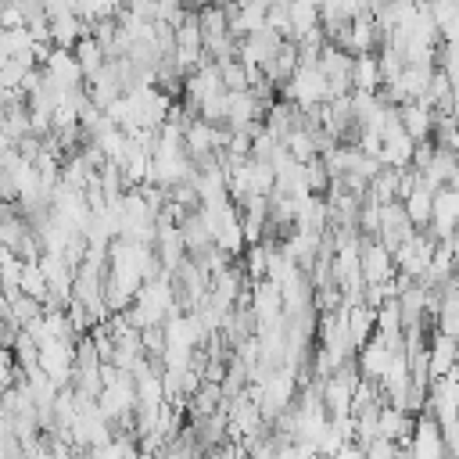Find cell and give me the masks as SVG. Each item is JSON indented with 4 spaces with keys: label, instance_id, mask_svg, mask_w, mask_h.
Returning <instances> with one entry per match:
<instances>
[{
    "label": "cell",
    "instance_id": "cell-1",
    "mask_svg": "<svg viewBox=\"0 0 459 459\" xmlns=\"http://www.w3.org/2000/svg\"><path fill=\"white\" fill-rule=\"evenodd\" d=\"M280 93H283V100L298 104L301 111H312V108H323L330 100V79L323 75L319 65H301L290 75V82L280 86Z\"/></svg>",
    "mask_w": 459,
    "mask_h": 459
},
{
    "label": "cell",
    "instance_id": "cell-2",
    "mask_svg": "<svg viewBox=\"0 0 459 459\" xmlns=\"http://www.w3.org/2000/svg\"><path fill=\"white\" fill-rule=\"evenodd\" d=\"M437 244H441V240H437L430 230H416V233L394 251V265H398V273L420 283V280L430 273V262H434Z\"/></svg>",
    "mask_w": 459,
    "mask_h": 459
},
{
    "label": "cell",
    "instance_id": "cell-3",
    "mask_svg": "<svg viewBox=\"0 0 459 459\" xmlns=\"http://www.w3.org/2000/svg\"><path fill=\"white\" fill-rule=\"evenodd\" d=\"M39 369L57 384V387H72L75 377V341H54L39 348Z\"/></svg>",
    "mask_w": 459,
    "mask_h": 459
},
{
    "label": "cell",
    "instance_id": "cell-4",
    "mask_svg": "<svg viewBox=\"0 0 459 459\" xmlns=\"http://www.w3.org/2000/svg\"><path fill=\"white\" fill-rule=\"evenodd\" d=\"M409 455L412 459H452L445 445V430L434 416H416V430L409 437Z\"/></svg>",
    "mask_w": 459,
    "mask_h": 459
},
{
    "label": "cell",
    "instance_id": "cell-5",
    "mask_svg": "<svg viewBox=\"0 0 459 459\" xmlns=\"http://www.w3.org/2000/svg\"><path fill=\"white\" fill-rule=\"evenodd\" d=\"M412 233H416V226H412L405 204H402V201H387V204L380 208V230H377V240H380L387 251H398Z\"/></svg>",
    "mask_w": 459,
    "mask_h": 459
},
{
    "label": "cell",
    "instance_id": "cell-6",
    "mask_svg": "<svg viewBox=\"0 0 459 459\" xmlns=\"http://www.w3.org/2000/svg\"><path fill=\"white\" fill-rule=\"evenodd\" d=\"M420 416H434L441 427L459 420V380L452 377H437L430 380V394H427V409Z\"/></svg>",
    "mask_w": 459,
    "mask_h": 459
},
{
    "label": "cell",
    "instance_id": "cell-7",
    "mask_svg": "<svg viewBox=\"0 0 459 459\" xmlns=\"http://www.w3.org/2000/svg\"><path fill=\"white\" fill-rule=\"evenodd\" d=\"M394 276H398L394 251H387L377 237H366L362 240V280L366 283H387Z\"/></svg>",
    "mask_w": 459,
    "mask_h": 459
},
{
    "label": "cell",
    "instance_id": "cell-8",
    "mask_svg": "<svg viewBox=\"0 0 459 459\" xmlns=\"http://www.w3.org/2000/svg\"><path fill=\"white\" fill-rule=\"evenodd\" d=\"M251 308H255V316H258V330L280 323V319L287 316L283 290H280L273 280H258V283H251Z\"/></svg>",
    "mask_w": 459,
    "mask_h": 459
},
{
    "label": "cell",
    "instance_id": "cell-9",
    "mask_svg": "<svg viewBox=\"0 0 459 459\" xmlns=\"http://www.w3.org/2000/svg\"><path fill=\"white\" fill-rule=\"evenodd\" d=\"M283 43H287V39H283L276 29L265 25V29H258V32H251L247 39H240L237 57H240L244 65H262V68H265V65L276 57V50H280Z\"/></svg>",
    "mask_w": 459,
    "mask_h": 459
},
{
    "label": "cell",
    "instance_id": "cell-10",
    "mask_svg": "<svg viewBox=\"0 0 459 459\" xmlns=\"http://www.w3.org/2000/svg\"><path fill=\"white\" fill-rule=\"evenodd\" d=\"M43 72H47V79H50L57 90H79L82 79H86V72H82L75 50H57V47H54V54L47 57Z\"/></svg>",
    "mask_w": 459,
    "mask_h": 459
},
{
    "label": "cell",
    "instance_id": "cell-11",
    "mask_svg": "<svg viewBox=\"0 0 459 459\" xmlns=\"http://www.w3.org/2000/svg\"><path fill=\"white\" fill-rule=\"evenodd\" d=\"M86 82H90V86H86V90H90V100H93L97 108H104V111H108L115 100H122V97H126V82H122V75H118V65H115V61H108V65H104L97 75H90Z\"/></svg>",
    "mask_w": 459,
    "mask_h": 459
},
{
    "label": "cell",
    "instance_id": "cell-12",
    "mask_svg": "<svg viewBox=\"0 0 459 459\" xmlns=\"http://www.w3.org/2000/svg\"><path fill=\"white\" fill-rule=\"evenodd\" d=\"M377 43H384V29L377 25L373 14H355L351 18V29H348V39H344V50L348 54H377Z\"/></svg>",
    "mask_w": 459,
    "mask_h": 459
},
{
    "label": "cell",
    "instance_id": "cell-13",
    "mask_svg": "<svg viewBox=\"0 0 459 459\" xmlns=\"http://www.w3.org/2000/svg\"><path fill=\"white\" fill-rule=\"evenodd\" d=\"M265 111H269V104H262L255 90L230 93V118H226V126L230 129H247L255 122H265Z\"/></svg>",
    "mask_w": 459,
    "mask_h": 459
},
{
    "label": "cell",
    "instance_id": "cell-14",
    "mask_svg": "<svg viewBox=\"0 0 459 459\" xmlns=\"http://www.w3.org/2000/svg\"><path fill=\"white\" fill-rule=\"evenodd\" d=\"M394 355H398V351H391V348H387V344H384V341H380V337L373 333V341H369L366 348H359V355H355V362H359V373H362V380H373V384H380Z\"/></svg>",
    "mask_w": 459,
    "mask_h": 459
},
{
    "label": "cell",
    "instance_id": "cell-15",
    "mask_svg": "<svg viewBox=\"0 0 459 459\" xmlns=\"http://www.w3.org/2000/svg\"><path fill=\"white\" fill-rule=\"evenodd\" d=\"M427 359H430V380L448 377V373L459 366V341H452L448 333L434 330V337H430V344H427Z\"/></svg>",
    "mask_w": 459,
    "mask_h": 459
},
{
    "label": "cell",
    "instance_id": "cell-16",
    "mask_svg": "<svg viewBox=\"0 0 459 459\" xmlns=\"http://www.w3.org/2000/svg\"><path fill=\"white\" fill-rule=\"evenodd\" d=\"M377 430H380V437L398 441L402 448H409V437H412V430H416V416L405 412V409L384 405V409H380V423H377Z\"/></svg>",
    "mask_w": 459,
    "mask_h": 459
},
{
    "label": "cell",
    "instance_id": "cell-17",
    "mask_svg": "<svg viewBox=\"0 0 459 459\" xmlns=\"http://www.w3.org/2000/svg\"><path fill=\"white\" fill-rule=\"evenodd\" d=\"M398 115H402L405 133H409L416 143L434 140V111H430L423 100H409V104H402V108H398Z\"/></svg>",
    "mask_w": 459,
    "mask_h": 459
},
{
    "label": "cell",
    "instance_id": "cell-18",
    "mask_svg": "<svg viewBox=\"0 0 459 459\" xmlns=\"http://www.w3.org/2000/svg\"><path fill=\"white\" fill-rule=\"evenodd\" d=\"M222 402H226L222 384L204 380V384L186 398V412H190V420H204V416H215V412L222 409Z\"/></svg>",
    "mask_w": 459,
    "mask_h": 459
},
{
    "label": "cell",
    "instance_id": "cell-19",
    "mask_svg": "<svg viewBox=\"0 0 459 459\" xmlns=\"http://www.w3.org/2000/svg\"><path fill=\"white\" fill-rule=\"evenodd\" d=\"M265 4H244V7H230V32L237 36V39H247L251 32H258V29H265Z\"/></svg>",
    "mask_w": 459,
    "mask_h": 459
},
{
    "label": "cell",
    "instance_id": "cell-20",
    "mask_svg": "<svg viewBox=\"0 0 459 459\" xmlns=\"http://www.w3.org/2000/svg\"><path fill=\"white\" fill-rule=\"evenodd\" d=\"M0 57H14V61H25V65H36V39H32V32L25 25L22 29H4Z\"/></svg>",
    "mask_w": 459,
    "mask_h": 459
},
{
    "label": "cell",
    "instance_id": "cell-21",
    "mask_svg": "<svg viewBox=\"0 0 459 459\" xmlns=\"http://www.w3.org/2000/svg\"><path fill=\"white\" fill-rule=\"evenodd\" d=\"M380 86H384L380 57H377V54H359V57H355V68H351V90L380 93Z\"/></svg>",
    "mask_w": 459,
    "mask_h": 459
},
{
    "label": "cell",
    "instance_id": "cell-22",
    "mask_svg": "<svg viewBox=\"0 0 459 459\" xmlns=\"http://www.w3.org/2000/svg\"><path fill=\"white\" fill-rule=\"evenodd\" d=\"M179 230H183V240H186V251L197 258V255H204L208 247H215V240H212V230H208V222H204V215L201 212H190L183 222H179Z\"/></svg>",
    "mask_w": 459,
    "mask_h": 459
},
{
    "label": "cell",
    "instance_id": "cell-23",
    "mask_svg": "<svg viewBox=\"0 0 459 459\" xmlns=\"http://www.w3.org/2000/svg\"><path fill=\"white\" fill-rule=\"evenodd\" d=\"M434 194H437V190H430V186L420 183V186L402 201L416 230H427V226H430V219H434Z\"/></svg>",
    "mask_w": 459,
    "mask_h": 459
},
{
    "label": "cell",
    "instance_id": "cell-24",
    "mask_svg": "<svg viewBox=\"0 0 459 459\" xmlns=\"http://www.w3.org/2000/svg\"><path fill=\"white\" fill-rule=\"evenodd\" d=\"M348 330H351V344H355V351L366 348V344L373 341V333H377V312H373L369 305H355V308H348Z\"/></svg>",
    "mask_w": 459,
    "mask_h": 459
},
{
    "label": "cell",
    "instance_id": "cell-25",
    "mask_svg": "<svg viewBox=\"0 0 459 459\" xmlns=\"http://www.w3.org/2000/svg\"><path fill=\"white\" fill-rule=\"evenodd\" d=\"M434 65H405V72H402V79H398V86L405 90V97L409 100H423L427 97V90H430V82H434Z\"/></svg>",
    "mask_w": 459,
    "mask_h": 459
},
{
    "label": "cell",
    "instance_id": "cell-26",
    "mask_svg": "<svg viewBox=\"0 0 459 459\" xmlns=\"http://www.w3.org/2000/svg\"><path fill=\"white\" fill-rule=\"evenodd\" d=\"M283 147H287V154H290L294 161H301V165H308L312 158H319V140H316V133H308L305 126H298V129L283 140Z\"/></svg>",
    "mask_w": 459,
    "mask_h": 459
},
{
    "label": "cell",
    "instance_id": "cell-27",
    "mask_svg": "<svg viewBox=\"0 0 459 459\" xmlns=\"http://www.w3.org/2000/svg\"><path fill=\"white\" fill-rule=\"evenodd\" d=\"M290 4V22H294V39H301L305 32L319 29L323 18H319V4L316 0H287Z\"/></svg>",
    "mask_w": 459,
    "mask_h": 459
},
{
    "label": "cell",
    "instance_id": "cell-28",
    "mask_svg": "<svg viewBox=\"0 0 459 459\" xmlns=\"http://www.w3.org/2000/svg\"><path fill=\"white\" fill-rule=\"evenodd\" d=\"M273 247L276 244H251L247 251H244V273H247V280L251 283H258V280H265L269 276V258H273Z\"/></svg>",
    "mask_w": 459,
    "mask_h": 459
},
{
    "label": "cell",
    "instance_id": "cell-29",
    "mask_svg": "<svg viewBox=\"0 0 459 459\" xmlns=\"http://www.w3.org/2000/svg\"><path fill=\"white\" fill-rule=\"evenodd\" d=\"M75 57H79V65H82L86 79H90V75H97V72L108 65V54H104V47H100L93 36H86V39H79V43H75Z\"/></svg>",
    "mask_w": 459,
    "mask_h": 459
},
{
    "label": "cell",
    "instance_id": "cell-30",
    "mask_svg": "<svg viewBox=\"0 0 459 459\" xmlns=\"http://www.w3.org/2000/svg\"><path fill=\"white\" fill-rule=\"evenodd\" d=\"M398 172H402V169H380L377 179L369 183V194H366V197H373V201H380V204L398 201Z\"/></svg>",
    "mask_w": 459,
    "mask_h": 459
},
{
    "label": "cell",
    "instance_id": "cell-31",
    "mask_svg": "<svg viewBox=\"0 0 459 459\" xmlns=\"http://www.w3.org/2000/svg\"><path fill=\"white\" fill-rule=\"evenodd\" d=\"M22 294L36 298V301H47L50 298V283L39 269V262H25V273H22Z\"/></svg>",
    "mask_w": 459,
    "mask_h": 459
},
{
    "label": "cell",
    "instance_id": "cell-32",
    "mask_svg": "<svg viewBox=\"0 0 459 459\" xmlns=\"http://www.w3.org/2000/svg\"><path fill=\"white\" fill-rule=\"evenodd\" d=\"M219 72H222V86H226V93L251 90V75H247V65H244L240 57H233V61L219 65Z\"/></svg>",
    "mask_w": 459,
    "mask_h": 459
},
{
    "label": "cell",
    "instance_id": "cell-33",
    "mask_svg": "<svg viewBox=\"0 0 459 459\" xmlns=\"http://www.w3.org/2000/svg\"><path fill=\"white\" fill-rule=\"evenodd\" d=\"M14 362L22 366V369H32V366H39V341L29 333V330H22L18 333V341H14Z\"/></svg>",
    "mask_w": 459,
    "mask_h": 459
},
{
    "label": "cell",
    "instance_id": "cell-34",
    "mask_svg": "<svg viewBox=\"0 0 459 459\" xmlns=\"http://www.w3.org/2000/svg\"><path fill=\"white\" fill-rule=\"evenodd\" d=\"M305 176H308V190H312V194H319V197H326V194H330V186H333V176L326 172L323 158H312V161L305 165Z\"/></svg>",
    "mask_w": 459,
    "mask_h": 459
},
{
    "label": "cell",
    "instance_id": "cell-35",
    "mask_svg": "<svg viewBox=\"0 0 459 459\" xmlns=\"http://www.w3.org/2000/svg\"><path fill=\"white\" fill-rule=\"evenodd\" d=\"M165 348H169L165 326H147V330H143V355H151V359H165Z\"/></svg>",
    "mask_w": 459,
    "mask_h": 459
},
{
    "label": "cell",
    "instance_id": "cell-36",
    "mask_svg": "<svg viewBox=\"0 0 459 459\" xmlns=\"http://www.w3.org/2000/svg\"><path fill=\"white\" fill-rule=\"evenodd\" d=\"M402 445L398 441H387V437H377L373 445H366V459H398Z\"/></svg>",
    "mask_w": 459,
    "mask_h": 459
},
{
    "label": "cell",
    "instance_id": "cell-37",
    "mask_svg": "<svg viewBox=\"0 0 459 459\" xmlns=\"http://www.w3.org/2000/svg\"><path fill=\"white\" fill-rule=\"evenodd\" d=\"M441 430H445V445H448V455H452V459H459V420H455V423H445Z\"/></svg>",
    "mask_w": 459,
    "mask_h": 459
},
{
    "label": "cell",
    "instance_id": "cell-38",
    "mask_svg": "<svg viewBox=\"0 0 459 459\" xmlns=\"http://www.w3.org/2000/svg\"><path fill=\"white\" fill-rule=\"evenodd\" d=\"M330 459H366V448L362 445H355V441H348L337 455H330Z\"/></svg>",
    "mask_w": 459,
    "mask_h": 459
},
{
    "label": "cell",
    "instance_id": "cell-39",
    "mask_svg": "<svg viewBox=\"0 0 459 459\" xmlns=\"http://www.w3.org/2000/svg\"><path fill=\"white\" fill-rule=\"evenodd\" d=\"M448 244H452V251H455V262H459V226H455V233L448 237Z\"/></svg>",
    "mask_w": 459,
    "mask_h": 459
},
{
    "label": "cell",
    "instance_id": "cell-40",
    "mask_svg": "<svg viewBox=\"0 0 459 459\" xmlns=\"http://www.w3.org/2000/svg\"><path fill=\"white\" fill-rule=\"evenodd\" d=\"M244 4H255V0H233V7H244Z\"/></svg>",
    "mask_w": 459,
    "mask_h": 459
},
{
    "label": "cell",
    "instance_id": "cell-41",
    "mask_svg": "<svg viewBox=\"0 0 459 459\" xmlns=\"http://www.w3.org/2000/svg\"><path fill=\"white\" fill-rule=\"evenodd\" d=\"M398 459H412V455H409V448H402V452H398Z\"/></svg>",
    "mask_w": 459,
    "mask_h": 459
},
{
    "label": "cell",
    "instance_id": "cell-42",
    "mask_svg": "<svg viewBox=\"0 0 459 459\" xmlns=\"http://www.w3.org/2000/svg\"><path fill=\"white\" fill-rule=\"evenodd\" d=\"M312 459H330V455H319V452H316V455H312Z\"/></svg>",
    "mask_w": 459,
    "mask_h": 459
},
{
    "label": "cell",
    "instance_id": "cell-43",
    "mask_svg": "<svg viewBox=\"0 0 459 459\" xmlns=\"http://www.w3.org/2000/svg\"><path fill=\"white\" fill-rule=\"evenodd\" d=\"M455 154H459V151H455Z\"/></svg>",
    "mask_w": 459,
    "mask_h": 459
}]
</instances>
